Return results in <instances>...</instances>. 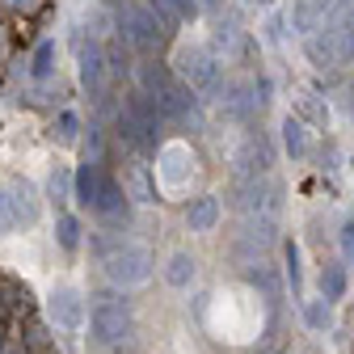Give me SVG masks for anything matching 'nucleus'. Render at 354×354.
Listing matches in <instances>:
<instances>
[{
    "label": "nucleus",
    "instance_id": "obj_11",
    "mask_svg": "<svg viewBox=\"0 0 354 354\" xmlns=\"http://www.w3.org/2000/svg\"><path fill=\"white\" fill-rule=\"evenodd\" d=\"M5 203H9V215H13V228H30L38 219V190L26 182V177H17V182L5 186Z\"/></svg>",
    "mask_w": 354,
    "mask_h": 354
},
{
    "label": "nucleus",
    "instance_id": "obj_6",
    "mask_svg": "<svg viewBox=\"0 0 354 354\" xmlns=\"http://www.w3.org/2000/svg\"><path fill=\"white\" fill-rule=\"evenodd\" d=\"M177 76H182V84L190 88V93H203V88H219V64L207 47H182L173 59Z\"/></svg>",
    "mask_w": 354,
    "mask_h": 354
},
{
    "label": "nucleus",
    "instance_id": "obj_24",
    "mask_svg": "<svg viewBox=\"0 0 354 354\" xmlns=\"http://www.w3.org/2000/svg\"><path fill=\"white\" fill-rule=\"evenodd\" d=\"M80 232H84V228H80L76 215H59V219H55V241H59L64 253H76V249H80Z\"/></svg>",
    "mask_w": 354,
    "mask_h": 354
},
{
    "label": "nucleus",
    "instance_id": "obj_34",
    "mask_svg": "<svg viewBox=\"0 0 354 354\" xmlns=\"http://www.w3.org/2000/svg\"><path fill=\"white\" fill-rule=\"evenodd\" d=\"M0 354H26V346L21 342H9V346H0Z\"/></svg>",
    "mask_w": 354,
    "mask_h": 354
},
{
    "label": "nucleus",
    "instance_id": "obj_26",
    "mask_svg": "<svg viewBox=\"0 0 354 354\" xmlns=\"http://www.w3.org/2000/svg\"><path fill=\"white\" fill-rule=\"evenodd\" d=\"M287 283H291V295L299 299L304 295V270H299V249L287 245Z\"/></svg>",
    "mask_w": 354,
    "mask_h": 354
},
{
    "label": "nucleus",
    "instance_id": "obj_27",
    "mask_svg": "<svg viewBox=\"0 0 354 354\" xmlns=\"http://www.w3.org/2000/svg\"><path fill=\"white\" fill-rule=\"evenodd\" d=\"M55 136H59V144H76V136H80V118H76L72 110H64V114L55 118Z\"/></svg>",
    "mask_w": 354,
    "mask_h": 354
},
{
    "label": "nucleus",
    "instance_id": "obj_10",
    "mask_svg": "<svg viewBox=\"0 0 354 354\" xmlns=\"http://www.w3.org/2000/svg\"><path fill=\"white\" fill-rule=\"evenodd\" d=\"M266 165H270V148H266L261 136H249V140L232 152V173H236V182H249V177H266Z\"/></svg>",
    "mask_w": 354,
    "mask_h": 354
},
{
    "label": "nucleus",
    "instance_id": "obj_4",
    "mask_svg": "<svg viewBox=\"0 0 354 354\" xmlns=\"http://www.w3.org/2000/svg\"><path fill=\"white\" fill-rule=\"evenodd\" d=\"M118 38L127 42V47L152 55V51H160L165 30H160V21L148 13V5H122V9H118Z\"/></svg>",
    "mask_w": 354,
    "mask_h": 354
},
{
    "label": "nucleus",
    "instance_id": "obj_2",
    "mask_svg": "<svg viewBox=\"0 0 354 354\" xmlns=\"http://www.w3.org/2000/svg\"><path fill=\"white\" fill-rule=\"evenodd\" d=\"M118 136H122V144L140 148V152L160 148L165 118H160L156 102H152V97H144V93H131V97L122 102V110H118Z\"/></svg>",
    "mask_w": 354,
    "mask_h": 354
},
{
    "label": "nucleus",
    "instance_id": "obj_8",
    "mask_svg": "<svg viewBox=\"0 0 354 354\" xmlns=\"http://www.w3.org/2000/svg\"><path fill=\"white\" fill-rule=\"evenodd\" d=\"M47 317H51L55 329L76 333V329L84 325V295H80L76 287H55L51 299H47Z\"/></svg>",
    "mask_w": 354,
    "mask_h": 354
},
{
    "label": "nucleus",
    "instance_id": "obj_14",
    "mask_svg": "<svg viewBox=\"0 0 354 354\" xmlns=\"http://www.w3.org/2000/svg\"><path fill=\"white\" fill-rule=\"evenodd\" d=\"M93 211L106 219V224H127V219H131V207H127V194H122V186L114 182V177L106 173L102 177V194H97V203H93Z\"/></svg>",
    "mask_w": 354,
    "mask_h": 354
},
{
    "label": "nucleus",
    "instance_id": "obj_28",
    "mask_svg": "<svg viewBox=\"0 0 354 354\" xmlns=\"http://www.w3.org/2000/svg\"><path fill=\"white\" fill-rule=\"evenodd\" d=\"M47 190H51V198H55V203H64V198H68V190H72V173L55 165V169H51V177H47Z\"/></svg>",
    "mask_w": 354,
    "mask_h": 354
},
{
    "label": "nucleus",
    "instance_id": "obj_3",
    "mask_svg": "<svg viewBox=\"0 0 354 354\" xmlns=\"http://www.w3.org/2000/svg\"><path fill=\"white\" fill-rule=\"evenodd\" d=\"M102 270L114 287H140L152 279V253L144 245H102Z\"/></svg>",
    "mask_w": 354,
    "mask_h": 354
},
{
    "label": "nucleus",
    "instance_id": "obj_7",
    "mask_svg": "<svg viewBox=\"0 0 354 354\" xmlns=\"http://www.w3.org/2000/svg\"><path fill=\"white\" fill-rule=\"evenodd\" d=\"M156 110H160V118L165 122H177V127H190V131H198L203 127V114H198V97L190 93L186 84H169L165 93L156 97Z\"/></svg>",
    "mask_w": 354,
    "mask_h": 354
},
{
    "label": "nucleus",
    "instance_id": "obj_37",
    "mask_svg": "<svg viewBox=\"0 0 354 354\" xmlns=\"http://www.w3.org/2000/svg\"><path fill=\"white\" fill-rule=\"evenodd\" d=\"M106 5H122V0H106Z\"/></svg>",
    "mask_w": 354,
    "mask_h": 354
},
{
    "label": "nucleus",
    "instance_id": "obj_19",
    "mask_svg": "<svg viewBox=\"0 0 354 354\" xmlns=\"http://www.w3.org/2000/svg\"><path fill=\"white\" fill-rule=\"evenodd\" d=\"M304 51H308V59H313L317 68H337V55H333V42H329V34L325 30H313L304 38Z\"/></svg>",
    "mask_w": 354,
    "mask_h": 354
},
{
    "label": "nucleus",
    "instance_id": "obj_16",
    "mask_svg": "<svg viewBox=\"0 0 354 354\" xmlns=\"http://www.w3.org/2000/svg\"><path fill=\"white\" fill-rule=\"evenodd\" d=\"M122 194L131 203H156V186H152V177H148V165H140V160L127 165V186H122Z\"/></svg>",
    "mask_w": 354,
    "mask_h": 354
},
{
    "label": "nucleus",
    "instance_id": "obj_5",
    "mask_svg": "<svg viewBox=\"0 0 354 354\" xmlns=\"http://www.w3.org/2000/svg\"><path fill=\"white\" fill-rule=\"evenodd\" d=\"M232 207L245 219H279V186L270 177H249V182H232Z\"/></svg>",
    "mask_w": 354,
    "mask_h": 354
},
{
    "label": "nucleus",
    "instance_id": "obj_13",
    "mask_svg": "<svg viewBox=\"0 0 354 354\" xmlns=\"http://www.w3.org/2000/svg\"><path fill=\"white\" fill-rule=\"evenodd\" d=\"M211 55H215V64H219V59H224V64H228V59H245V30H241L232 17H228V21H224V17L215 21V30H211Z\"/></svg>",
    "mask_w": 354,
    "mask_h": 354
},
{
    "label": "nucleus",
    "instance_id": "obj_33",
    "mask_svg": "<svg viewBox=\"0 0 354 354\" xmlns=\"http://www.w3.org/2000/svg\"><path fill=\"white\" fill-rule=\"evenodd\" d=\"M342 253L346 261H354V219H346V228H342Z\"/></svg>",
    "mask_w": 354,
    "mask_h": 354
},
{
    "label": "nucleus",
    "instance_id": "obj_15",
    "mask_svg": "<svg viewBox=\"0 0 354 354\" xmlns=\"http://www.w3.org/2000/svg\"><path fill=\"white\" fill-rule=\"evenodd\" d=\"M102 177H106V169L93 165V160H84V165L76 169V177H72V194H76L80 207L93 211V203H97V194H102Z\"/></svg>",
    "mask_w": 354,
    "mask_h": 354
},
{
    "label": "nucleus",
    "instance_id": "obj_9",
    "mask_svg": "<svg viewBox=\"0 0 354 354\" xmlns=\"http://www.w3.org/2000/svg\"><path fill=\"white\" fill-rule=\"evenodd\" d=\"M215 110H219V118H228V122H245V118H253V110H257V102H253V84H249V80H232V84H224V88H219Z\"/></svg>",
    "mask_w": 354,
    "mask_h": 354
},
{
    "label": "nucleus",
    "instance_id": "obj_32",
    "mask_svg": "<svg viewBox=\"0 0 354 354\" xmlns=\"http://www.w3.org/2000/svg\"><path fill=\"white\" fill-rule=\"evenodd\" d=\"M13 232V215H9V203H5V186H0V236Z\"/></svg>",
    "mask_w": 354,
    "mask_h": 354
},
{
    "label": "nucleus",
    "instance_id": "obj_17",
    "mask_svg": "<svg viewBox=\"0 0 354 354\" xmlns=\"http://www.w3.org/2000/svg\"><path fill=\"white\" fill-rule=\"evenodd\" d=\"M186 219H190V232H211V228L219 224V198H215V194L194 198L190 211H186Z\"/></svg>",
    "mask_w": 354,
    "mask_h": 354
},
{
    "label": "nucleus",
    "instance_id": "obj_25",
    "mask_svg": "<svg viewBox=\"0 0 354 354\" xmlns=\"http://www.w3.org/2000/svg\"><path fill=\"white\" fill-rule=\"evenodd\" d=\"M245 279H249L253 287H261V291H266V299H270V304L279 299V283H274V270H270V266H266V261L257 266V270H249Z\"/></svg>",
    "mask_w": 354,
    "mask_h": 354
},
{
    "label": "nucleus",
    "instance_id": "obj_29",
    "mask_svg": "<svg viewBox=\"0 0 354 354\" xmlns=\"http://www.w3.org/2000/svg\"><path fill=\"white\" fill-rule=\"evenodd\" d=\"M299 114L308 118V122H317V127H325V118H329V110L313 97V93H308V97H299Z\"/></svg>",
    "mask_w": 354,
    "mask_h": 354
},
{
    "label": "nucleus",
    "instance_id": "obj_30",
    "mask_svg": "<svg viewBox=\"0 0 354 354\" xmlns=\"http://www.w3.org/2000/svg\"><path fill=\"white\" fill-rule=\"evenodd\" d=\"M169 5H173L177 21H194V17L203 13V5H198V0H169Z\"/></svg>",
    "mask_w": 354,
    "mask_h": 354
},
{
    "label": "nucleus",
    "instance_id": "obj_23",
    "mask_svg": "<svg viewBox=\"0 0 354 354\" xmlns=\"http://www.w3.org/2000/svg\"><path fill=\"white\" fill-rule=\"evenodd\" d=\"M51 72H55V38H42L38 47H34V59H30V76L47 80Z\"/></svg>",
    "mask_w": 354,
    "mask_h": 354
},
{
    "label": "nucleus",
    "instance_id": "obj_22",
    "mask_svg": "<svg viewBox=\"0 0 354 354\" xmlns=\"http://www.w3.org/2000/svg\"><path fill=\"white\" fill-rule=\"evenodd\" d=\"M283 144H287L291 160H304V156H308V127H304L299 118H287V122H283Z\"/></svg>",
    "mask_w": 354,
    "mask_h": 354
},
{
    "label": "nucleus",
    "instance_id": "obj_20",
    "mask_svg": "<svg viewBox=\"0 0 354 354\" xmlns=\"http://www.w3.org/2000/svg\"><path fill=\"white\" fill-rule=\"evenodd\" d=\"M342 295H346V270H342L337 261L321 266V299L333 304V299H342Z\"/></svg>",
    "mask_w": 354,
    "mask_h": 354
},
{
    "label": "nucleus",
    "instance_id": "obj_35",
    "mask_svg": "<svg viewBox=\"0 0 354 354\" xmlns=\"http://www.w3.org/2000/svg\"><path fill=\"white\" fill-rule=\"evenodd\" d=\"M346 97H350V102H346V106H350V118H354V80L346 84Z\"/></svg>",
    "mask_w": 354,
    "mask_h": 354
},
{
    "label": "nucleus",
    "instance_id": "obj_36",
    "mask_svg": "<svg viewBox=\"0 0 354 354\" xmlns=\"http://www.w3.org/2000/svg\"><path fill=\"white\" fill-rule=\"evenodd\" d=\"M38 354H55V350H51V346H47V350H38Z\"/></svg>",
    "mask_w": 354,
    "mask_h": 354
},
{
    "label": "nucleus",
    "instance_id": "obj_18",
    "mask_svg": "<svg viewBox=\"0 0 354 354\" xmlns=\"http://www.w3.org/2000/svg\"><path fill=\"white\" fill-rule=\"evenodd\" d=\"M169 84H173V72H169L165 64H140V88H144V97L156 102Z\"/></svg>",
    "mask_w": 354,
    "mask_h": 354
},
{
    "label": "nucleus",
    "instance_id": "obj_21",
    "mask_svg": "<svg viewBox=\"0 0 354 354\" xmlns=\"http://www.w3.org/2000/svg\"><path fill=\"white\" fill-rule=\"evenodd\" d=\"M190 279H194V257L190 253H173L169 266H165V283L169 287H190Z\"/></svg>",
    "mask_w": 354,
    "mask_h": 354
},
{
    "label": "nucleus",
    "instance_id": "obj_12",
    "mask_svg": "<svg viewBox=\"0 0 354 354\" xmlns=\"http://www.w3.org/2000/svg\"><path fill=\"white\" fill-rule=\"evenodd\" d=\"M106 72H110V68H106V51L97 47L93 38L80 42V84H84L93 97L106 93Z\"/></svg>",
    "mask_w": 354,
    "mask_h": 354
},
{
    "label": "nucleus",
    "instance_id": "obj_1",
    "mask_svg": "<svg viewBox=\"0 0 354 354\" xmlns=\"http://www.w3.org/2000/svg\"><path fill=\"white\" fill-rule=\"evenodd\" d=\"M88 337L102 350H131L136 346V317H131V308L114 295H97L93 313H88Z\"/></svg>",
    "mask_w": 354,
    "mask_h": 354
},
{
    "label": "nucleus",
    "instance_id": "obj_31",
    "mask_svg": "<svg viewBox=\"0 0 354 354\" xmlns=\"http://www.w3.org/2000/svg\"><path fill=\"white\" fill-rule=\"evenodd\" d=\"M325 321H329V304H325V299H317L313 308H308V325H313V329H321Z\"/></svg>",
    "mask_w": 354,
    "mask_h": 354
}]
</instances>
